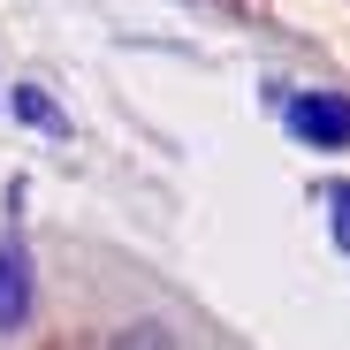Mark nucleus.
<instances>
[{
    "label": "nucleus",
    "mask_w": 350,
    "mask_h": 350,
    "mask_svg": "<svg viewBox=\"0 0 350 350\" xmlns=\"http://www.w3.org/2000/svg\"><path fill=\"white\" fill-rule=\"evenodd\" d=\"M282 114H289V130H297V145H312V152H350V99H342V92H297Z\"/></svg>",
    "instance_id": "obj_1"
},
{
    "label": "nucleus",
    "mask_w": 350,
    "mask_h": 350,
    "mask_svg": "<svg viewBox=\"0 0 350 350\" xmlns=\"http://www.w3.org/2000/svg\"><path fill=\"white\" fill-rule=\"evenodd\" d=\"M38 312V267L16 237H0V335H23Z\"/></svg>",
    "instance_id": "obj_2"
},
{
    "label": "nucleus",
    "mask_w": 350,
    "mask_h": 350,
    "mask_svg": "<svg viewBox=\"0 0 350 350\" xmlns=\"http://www.w3.org/2000/svg\"><path fill=\"white\" fill-rule=\"evenodd\" d=\"M8 107L23 114V122H31V130H46V137H69V114H62V107H53V99H46L38 84H16V92H8Z\"/></svg>",
    "instance_id": "obj_3"
},
{
    "label": "nucleus",
    "mask_w": 350,
    "mask_h": 350,
    "mask_svg": "<svg viewBox=\"0 0 350 350\" xmlns=\"http://www.w3.org/2000/svg\"><path fill=\"white\" fill-rule=\"evenodd\" d=\"M107 350H175V335H167L160 320H137V327H122V335H114Z\"/></svg>",
    "instance_id": "obj_4"
},
{
    "label": "nucleus",
    "mask_w": 350,
    "mask_h": 350,
    "mask_svg": "<svg viewBox=\"0 0 350 350\" xmlns=\"http://www.w3.org/2000/svg\"><path fill=\"white\" fill-rule=\"evenodd\" d=\"M327 237L335 252H350V183H327Z\"/></svg>",
    "instance_id": "obj_5"
}]
</instances>
